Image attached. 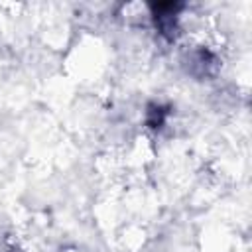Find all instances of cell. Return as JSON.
I'll list each match as a JSON object with an SVG mask.
<instances>
[{"instance_id":"3957f363","label":"cell","mask_w":252,"mask_h":252,"mask_svg":"<svg viewBox=\"0 0 252 252\" xmlns=\"http://www.w3.org/2000/svg\"><path fill=\"white\" fill-rule=\"evenodd\" d=\"M169 106L167 104H158V102H150L146 108V124L154 130L161 128L165 124V118L169 116Z\"/></svg>"},{"instance_id":"6da1fadb","label":"cell","mask_w":252,"mask_h":252,"mask_svg":"<svg viewBox=\"0 0 252 252\" xmlns=\"http://www.w3.org/2000/svg\"><path fill=\"white\" fill-rule=\"evenodd\" d=\"M183 8L181 2H152L150 10L156 22L158 32L167 39L173 41L179 33V26H177V12Z\"/></svg>"},{"instance_id":"7a4b0ae2","label":"cell","mask_w":252,"mask_h":252,"mask_svg":"<svg viewBox=\"0 0 252 252\" xmlns=\"http://www.w3.org/2000/svg\"><path fill=\"white\" fill-rule=\"evenodd\" d=\"M219 67L217 57L209 49H199L191 59V71L197 77H211Z\"/></svg>"}]
</instances>
